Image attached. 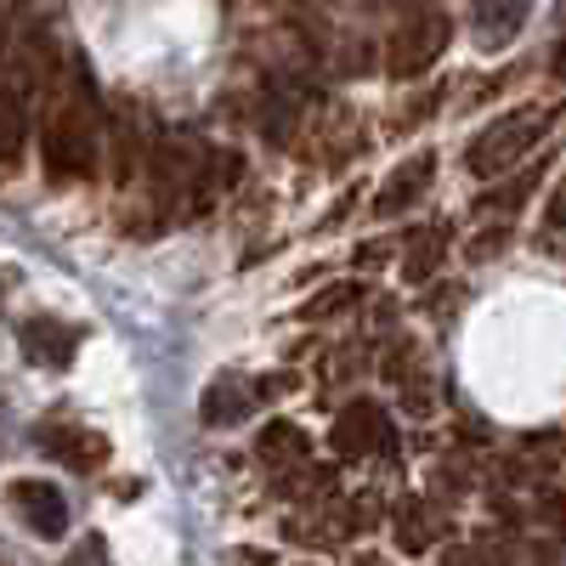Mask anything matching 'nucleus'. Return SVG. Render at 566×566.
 <instances>
[{"mask_svg": "<svg viewBox=\"0 0 566 566\" xmlns=\"http://www.w3.org/2000/svg\"><path fill=\"white\" fill-rule=\"evenodd\" d=\"M522 18H527L522 7H510V12H499V7H482V12H476V29H482V45H488V52L499 45V34H510V29L522 23Z\"/></svg>", "mask_w": 566, "mask_h": 566, "instance_id": "9b49d317", "label": "nucleus"}, {"mask_svg": "<svg viewBox=\"0 0 566 566\" xmlns=\"http://www.w3.org/2000/svg\"><path fill=\"white\" fill-rule=\"evenodd\" d=\"M40 154H45V176L52 181H80V176L97 170V130H91V119L80 108H69L45 125Z\"/></svg>", "mask_w": 566, "mask_h": 566, "instance_id": "f03ea898", "label": "nucleus"}, {"mask_svg": "<svg viewBox=\"0 0 566 566\" xmlns=\"http://www.w3.org/2000/svg\"><path fill=\"white\" fill-rule=\"evenodd\" d=\"M442 244H448V232H442V227H431V232H424V239L408 250V277H431V266H437Z\"/></svg>", "mask_w": 566, "mask_h": 566, "instance_id": "9d476101", "label": "nucleus"}, {"mask_svg": "<svg viewBox=\"0 0 566 566\" xmlns=\"http://www.w3.org/2000/svg\"><path fill=\"white\" fill-rule=\"evenodd\" d=\"M18 340H23L29 363H40V368H69L74 352H80V328H69V323H57V317H29V323L18 328Z\"/></svg>", "mask_w": 566, "mask_h": 566, "instance_id": "39448f33", "label": "nucleus"}, {"mask_svg": "<svg viewBox=\"0 0 566 566\" xmlns=\"http://www.w3.org/2000/svg\"><path fill=\"white\" fill-rule=\"evenodd\" d=\"M453 566H482L476 555H453Z\"/></svg>", "mask_w": 566, "mask_h": 566, "instance_id": "dca6fc26", "label": "nucleus"}, {"mask_svg": "<svg viewBox=\"0 0 566 566\" xmlns=\"http://www.w3.org/2000/svg\"><path fill=\"white\" fill-rule=\"evenodd\" d=\"M357 301V290H352V283H346V290H328L323 301H312L306 306V317H323V312H340V306H352Z\"/></svg>", "mask_w": 566, "mask_h": 566, "instance_id": "ddd939ff", "label": "nucleus"}, {"mask_svg": "<svg viewBox=\"0 0 566 566\" xmlns=\"http://www.w3.org/2000/svg\"><path fill=\"white\" fill-rule=\"evenodd\" d=\"M34 442H40L45 453H57L63 464H74V470H97V464L108 459L103 437L74 431V424H34Z\"/></svg>", "mask_w": 566, "mask_h": 566, "instance_id": "0eeeda50", "label": "nucleus"}, {"mask_svg": "<svg viewBox=\"0 0 566 566\" xmlns=\"http://www.w3.org/2000/svg\"><path fill=\"white\" fill-rule=\"evenodd\" d=\"M18 142H23V108L0 103V159H18Z\"/></svg>", "mask_w": 566, "mask_h": 566, "instance_id": "f8f14e48", "label": "nucleus"}, {"mask_svg": "<svg viewBox=\"0 0 566 566\" xmlns=\"http://www.w3.org/2000/svg\"><path fill=\"white\" fill-rule=\"evenodd\" d=\"M544 221H549V227H566V193H555V205L544 210Z\"/></svg>", "mask_w": 566, "mask_h": 566, "instance_id": "4468645a", "label": "nucleus"}, {"mask_svg": "<svg viewBox=\"0 0 566 566\" xmlns=\"http://www.w3.org/2000/svg\"><path fill=\"white\" fill-rule=\"evenodd\" d=\"M244 413H250L244 386L232 380V374H221V380L205 391V424H232V419H244Z\"/></svg>", "mask_w": 566, "mask_h": 566, "instance_id": "1a4fd4ad", "label": "nucleus"}, {"mask_svg": "<svg viewBox=\"0 0 566 566\" xmlns=\"http://www.w3.org/2000/svg\"><path fill=\"white\" fill-rule=\"evenodd\" d=\"M448 34H453V23H448L442 12H419L413 23H402V29H397V40H391V74H397V80L424 74V69H431V63L442 57Z\"/></svg>", "mask_w": 566, "mask_h": 566, "instance_id": "7ed1b4c3", "label": "nucleus"}, {"mask_svg": "<svg viewBox=\"0 0 566 566\" xmlns=\"http://www.w3.org/2000/svg\"><path fill=\"white\" fill-rule=\"evenodd\" d=\"M555 125V114L549 108H510L504 119H493L476 142H470V154H464V165L476 170V176H504L522 154H533L538 148V136Z\"/></svg>", "mask_w": 566, "mask_h": 566, "instance_id": "f257e3e1", "label": "nucleus"}, {"mask_svg": "<svg viewBox=\"0 0 566 566\" xmlns=\"http://www.w3.org/2000/svg\"><path fill=\"white\" fill-rule=\"evenodd\" d=\"M368 442L380 448V453H391V424H386V413L374 408V402H352L340 413V424H335V448L357 459V453H368Z\"/></svg>", "mask_w": 566, "mask_h": 566, "instance_id": "423d86ee", "label": "nucleus"}, {"mask_svg": "<svg viewBox=\"0 0 566 566\" xmlns=\"http://www.w3.org/2000/svg\"><path fill=\"white\" fill-rule=\"evenodd\" d=\"M549 69H555V74H560V80H566V40H560V52H555V57H549Z\"/></svg>", "mask_w": 566, "mask_h": 566, "instance_id": "2eb2a0df", "label": "nucleus"}, {"mask_svg": "<svg viewBox=\"0 0 566 566\" xmlns=\"http://www.w3.org/2000/svg\"><path fill=\"white\" fill-rule=\"evenodd\" d=\"M7 499H12V510L23 515V522H29L40 538H63V533H69V499H63L52 482L23 476V482L7 488Z\"/></svg>", "mask_w": 566, "mask_h": 566, "instance_id": "20e7f679", "label": "nucleus"}, {"mask_svg": "<svg viewBox=\"0 0 566 566\" xmlns=\"http://www.w3.org/2000/svg\"><path fill=\"white\" fill-rule=\"evenodd\" d=\"M431 170H437V159H431V154H413L408 165H397V170H391V181L380 187V193H374V216H397V210H408V205L424 193Z\"/></svg>", "mask_w": 566, "mask_h": 566, "instance_id": "6e6552de", "label": "nucleus"}]
</instances>
